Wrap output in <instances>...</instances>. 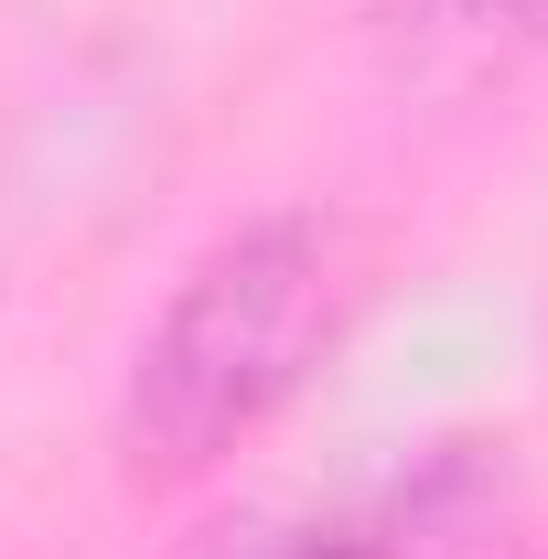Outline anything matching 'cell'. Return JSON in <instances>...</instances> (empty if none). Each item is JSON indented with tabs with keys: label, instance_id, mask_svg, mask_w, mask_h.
<instances>
[{
	"label": "cell",
	"instance_id": "cell-1",
	"mask_svg": "<svg viewBox=\"0 0 548 559\" xmlns=\"http://www.w3.org/2000/svg\"><path fill=\"white\" fill-rule=\"evenodd\" d=\"M366 270H377V248L334 205H279V215L226 226L172 280V301L151 312V334L130 355L119 474L140 495H183L205 474H226L312 388V366L344 345Z\"/></svg>",
	"mask_w": 548,
	"mask_h": 559
},
{
	"label": "cell",
	"instance_id": "cell-2",
	"mask_svg": "<svg viewBox=\"0 0 548 559\" xmlns=\"http://www.w3.org/2000/svg\"><path fill=\"white\" fill-rule=\"evenodd\" d=\"M377 22H388L409 75L474 86V75H505L548 33V0H377Z\"/></svg>",
	"mask_w": 548,
	"mask_h": 559
},
{
	"label": "cell",
	"instance_id": "cell-3",
	"mask_svg": "<svg viewBox=\"0 0 548 559\" xmlns=\"http://www.w3.org/2000/svg\"><path fill=\"white\" fill-rule=\"evenodd\" d=\"M194 559H398V538L366 516H248Z\"/></svg>",
	"mask_w": 548,
	"mask_h": 559
}]
</instances>
